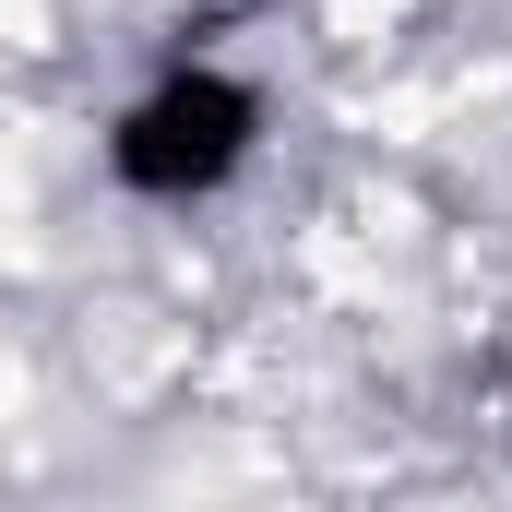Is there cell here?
<instances>
[{
	"label": "cell",
	"instance_id": "6da1fadb",
	"mask_svg": "<svg viewBox=\"0 0 512 512\" xmlns=\"http://www.w3.org/2000/svg\"><path fill=\"white\" fill-rule=\"evenodd\" d=\"M262 143V96L239 72H167L120 131H108V167H120L143 203H203L251 167Z\"/></svg>",
	"mask_w": 512,
	"mask_h": 512
}]
</instances>
